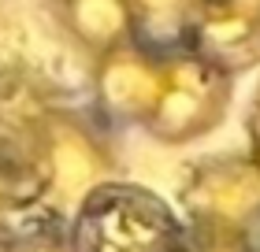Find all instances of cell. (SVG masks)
Masks as SVG:
<instances>
[{"instance_id":"6da1fadb","label":"cell","mask_w":260,"mask_h":252,"mask_svg":"<svg viewBox=\"0 0 260 252\" xmlns=\"http://www.w3.org/2000/svg\"><path fill=\"white\" fill-rule=\"evenodd\" d=\"M15 137L34 189V215L45 223H71L93 189L119 178L112 134L86 107L41 104Z\"/></svg>"},{"instance_id":"7a4b0ae2","label":"cell","mask_w":260,"mask_h":252,"mask_svg":"<svg viewBox=\"0 0 260 252\" xmlns=\"http://www.w3.org/2000/svg\"><path fill=\"white\" fill-rule=\"evenodd\" d=\"M67 230L82 252H175L186 245V223L175 204L123 178L93 189L71 215Z\"/></svg>"},{"instance_id":"3957f363","label":"cell","mask_w":260,"mask_h":252,"mask_svg":"<svg viewBox=\"0 0 260 252\" xmlns=\"http://www.w3.org/2000/svg\"><path fill=\"white\" fill-rule=\"evenodd\" d=\"M234 104V78L193 52L164 56V82L145 123V134L164 149H186L227 123Z\"/></svg>"},{"instance_id":"277c9868","label":"cell","mask_w":260,"mask_h":252,"mask_svg":"<svg viewBox=\"0 0 260 252\" xmlns=\"http://www.w3.org/2000/svg\"><path fill=\"white\" fill-rule=\"evenodd\" d=\"M175 211L190 230H260V163L245 149L186 167Z\"/></svg>"},{"instance_id":"5b68a950","label":"cell","mask_w":260,"mask_h":252,"mask_svg":"<svg viewBox=\"0 0 260 252\" xmlns=\"http://www.w3.org/2000/svg\"><path fill=\"white\" fill-rule=\"evenodd\" d=\"M164 82V56L138 41L89 59V107L86 112L108 130H145Z\"/></svg>"},{"instance_id":"8992f818","label":"cell","mask_w":260,"mask_h":252,"mask_svg":"<svg viewBox=\"0 0 260 252\" xmlns=\"http://www.w3.org/2000/svg\"><path fill=\"white\" fill-rule=\"evenodd\" d=\"M186 52L238 82L260 67V0H205Z\"/></svg>"},{"instance_id":"52a82bcc","label":"cell","mask_w":260,"mask_h":252,"mask_svg":"<svg viewBox=\"0 0 260 252\" xmlns=\"http://www.w3.org/2000/svg\"><path fill=\"white\" fill-rule=\"evenodd\" d=\"M49 4L67 41L86 59H97L134 41L126 0H49Z\"/></svg>"},{"instance_id":"ba28073f","label":"cell","mask_w":260,"mask_h":252,"mask_svg":"<svg viewBox=\"0 0 260 252\" xmlns=\"http://www.w3.org/2000/svg\"><path fill=\"white\" fill-rule=\"evenodd\" d=\"M126 8L134 41L160 56H171L190 45L205 0H126Z\"/></svg>"},{"instance_id":"9c48e42d","label":"cell","mask_w":260,"mask_h":252,"mask_svg":"<svg viewBox=\"0 0 260 252\" xmlns=\"http://www.w3.org/2000/svg\"><path fill=\"white\" fill-rule=\"evenodd\" d=\"M4 252H82L67 223H30V226H11L4 237Z\"/></svg>"},{"instance_id":"30bf717a","label":"cell","mask_w":260,"mask_h":252,"mask_svg":"<svg viewBox=\"0 0 260 252\" xmlns=\"http://www.w3.org/2000/svg\"><path fill=\"white\" fill-rule=\"evenodd\" d=\"M193 252H260V230H190Z\"/></svg>"},{"instance_id":"8fae6325","label":"cell","mask_w":260,"mask_h":252,"mask_svg":"<svg viewBox=\"0 0 260 252\" xmlns=\"http://www.w3.org/2000/svg\"><path fill=\"white\" fill-rule=\"evenodd\" d=\"M245 141H249L245 152L260 163V78H256V89L249 97V107H245Z\"/></svg>"},{"instance_id":"7c38bea8","label":"cell","mask_w":260,"mask_h":252,"mask_svg":"<svg viewBox=\"0 0 260 252\" xmlns=\"http://www.w3.org/2000/svg\"><path fill=\"white\" fill-rule=\"evenodd\" d=\"M175 252H193V245H190V234H186V245H179Z\"/></svg>"},{"instance_id":"4fadbf2b","label":"cell","mask_w":260,"mask_h":252,"mask_svg":"<svg viewBox=\"0 0 260 252\" xmlns=\"http://www.w3.org/2000/svg\"><path fill=\"white\" fill-rule=\"evenodd\" d=\"M4 237H8V230H0V252H4Z\"/></svg>"}]
</instances>
